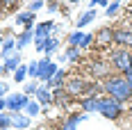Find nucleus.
Instances as JSON below:
<instances>
[{
	"mask_svg": "<svg viewBox=\"0 0 132 130\" xmlns=\"http://www.w3.org/2000/svg\"><path fill=\"white\" fill-rule=\"evenodd\" d=\"M84 68H87V73L91 75V80H98V82H103L105 78L112 75V66H109V62H107L105 57L87 59V62H84Z\"/></svg>",
	"mask_w": 132,
	"mask_h": 130,
	"instance_id": "4",
	"label": "nucleus"
},
{
	"mask_svg": "<svg viewBox=\"0 0 132 130\" xmlns=\"http://www.w3.org/2000/svg\"><path fill=\"white\" fill-rule=\"evenodd\" d=\"M66 78H68V73H66L64 68H57V73H55L48 82H43V85H46V87H50V89H55V87H64Z\"/></svg>",
	"mask_w": 132,
	"mask_h": 130,
	"instance_id": "18",
	"label": "nucleus"
},
{
	"mask_svg": "<svg viewBox=\"0 0 132 130\" xmlns=\"http://www.w3.org/2000/svg\"><path fill=\"white\" fill-rule=\"evenodd\" d=\"M0 46H2V37H0Z\"/></svg>",
	"mask_w": 132,
	"mask_h": 130,
	"instance_id": "40",
	"label": "nucleus"
},
{
	"mask_svg": "<svg viewBox=\"0 0 132 130\" xmlns=\"http://www.w3.org/2000/svg\"><path fill=\"white\" fill-rule=\"evenodd\" d=\"M34 101H37L41 107L53 105V89L46 87V85H39V89H37V94H34Z\"/></svg>",
	"mask_w": 132,
	"mask_h": 130,
	"instance_id": "13",
	"label": "nucleus"
},
{
	"mask_svg": "<svg viewBox=\"0 0 132 130\" xmlns=\"http://www.w3.org/2000/svg\"><path fill=\"white\" fill-rule=\"evenodd\" d=\"M21 2H23V0H21Z\"/></svg>",
	"mask_w": 132,
	"mask_h": 130,
	"instance_id": "43",
	"label": "nucleus"
},
{
	"mask_svg": "<svg viewBox=\"0 0 132 130\" xmlns=\"http://www.w3.org/2000/svg\"><path fill=\"white\" fill-rule=\"evenodd\" d=\"M43 7H46V0H30L25 9H27V12H32V14H37L39 9H43Z\"/></svg>",
	"mask_w": 132,
	"mask_h": 130,
	"instance_id": "28",
	"label": "nucleus"
},
{
	"mask_svg": "<svg viewBox=\"0 0 132 130\" xmlns=\"http://www.w3.org/2000/svg\"><path fill=\"white\" fill-rule=\"evenodd\" d=\"M59 27L55 25V21H43V23H37L34 25V41L39 39H48V37H53V32H57Z\"/></svg>",
	"mask_w": 132,
	"mask_h": 130,
	"instance_id": "10",
	"label": "nucleus"
},
{
	"mask_svg": "<svg viewBox=\"0 0 132 130\" xmlns=\"http://www.w3.org/2000/svg\"><path fill=\"white\" fill-rule=\"evenodd\" d=\"M89 5H91L89 9H93V7H107V5H109V0H91Z\"/></svg>",
	"mask_w": 132,
	"mask_h": 130,
	"instance_id": "34",
	"label": "nucleus"
},
{
	"mask_svg": "<svg viewBox=\"0 0 132 130\" xmlns=\"http://www.w3.org/2000/svg\"><path fill=\"white\" fill-rule=\"evenodd\" d=\"M27 101H30V96H25L23 91H21V94H7V96H5L7 112H23L25 105H27Z\"/></svg>",
	"mask_w": 132,
	"mask_h": 130,
	"instance_id": "8",
	"label": "nucleus"
},
{
	"mask_svg": "<svg viewBox=\"0 0 132 130\" xmlns=\"http://www.w3.org/2000/svg\"><path fill=\"white\" fill-rule=\"evenodd\" d=\"M107 62L112 66V71H116L119 75H125L128 68L132 66V50L130 48H119V46H112L107 48Z\"/></svg>",
	"mask_w": 132,
	"mask_h": 130,
	"instance_id": "2",
	"label": "nucleus"
},
{
	"mask_svg": "<svg viewBox=\"0 0 132 130\" xmlns=\"http://www.w3.org/2000/svg\"><path fill=\"white\" fill-rule=\"evenodd\" d=\"M12 78L16 80L18 85H25V80H27V64H21V66L12 73Z\"/></svg>",
	"mask_w": 132,
	"mask_h": 130,
	"instance_id": "23",
	"label": "nucleus"
},
{
	"mask_svg": "<svg viewBox=\"0 0 132 130\" xmlns=\"http://www.w3.org/2000/svg\"><path fill=\"white\" fill-rule=\"evenodd\" d=\"M12 52H16V37H14V34H7V37H2V46H0V57L5 59V57H9Z\"/></svg>",
	"mask_w": 132,
	"mask_h": 130,
	"instance_id": "15",
	"label": "nucleus"
},
{
	"mask_svg": "<svg viewBox=\"0 0 132 130\" xmlns=\"http://www.w3.org/2000/svg\"><path fill=\"white\" fill-rule=\"evenodd\" d=\"M27 78L37 80V59H32V62L27 64Z\"/></svg>",
	"mask_w": 132,
	"mask_h": 130,
	"instance_id": "30",
	"label": "nucleus"
},
{
	"mask_svg": "<svg viewBox=\"0 0 132 130\" xmlns=\"http://www.w3.org/2000/svg\"><path fill=\"white\" fill-rule=\"evenodd\" d=\"M39 80H27L25 85H23V94H25V96H30V98H32V96H34V94H37V89H39Z\"/></svg>",
	"mask_w": 132,
	"mask_h": 130,
	"instance_id": "27",
	"label": "nucleus"
},
{
	"mask_svg": "<svg viewBox=\"0 0 132 130\" xmlns=\"http://www.w3.org/2000/svg\"><path fill=\"white\" fill-rule=\"evenodd\" d=\"M57 68H59V66L55 64L50 57H41V59H37V80H39L41 85L48 82V80L57 73Z\"/></svg>",
	"mask_w": 132,
	"mask_h": 130,
	"instance_id": "6",
	"label": "nucleus"
},
{
	"mask_svg": "<svg viewBox=\"0 0 132 130\" xmlns=\"http://www.w3.org/2000/svg\"><path fill=\"white\" fill-rule=\"evenodd\" d=\"M12 128V112H0V130Z\"/></svg>",
	"mask_w": 132,
	"mask_h": 130,
	"instance_id": "29",
	"label": "nucleus"
},
{
	"mask_svg": "<svg viewBox=\"0 0 132 130\" xmlns=\"http://www.w3.org/2000/svg\"><path fill=\"white\" fill-rule=\"evenodd\" d=\"M125 27H128V30H132V16L128 18V23H125Z\"/></svg>",
	"mask_w": 132,
	"mask_h": 130,
	"instance_id": "36",
	"label": "nucleus"
},
{
	"mask_svg": "<svg viewBox=\"0 0 132 130\" xmlns=\"http://www.w3.org/2000/svg\"><path fill=\"white\" fill-rule=\"evenodd\" d=\"M2 14H7V12H5V7H2V2H0V16H2Z\"/></svg>",
	"mask_w": 132,
	"mask_h": 130,
	"instance_id": "38",
	"label": "nucleus"
},
{
	"mask_svg": "<svg viewBox=\"0 0 132 130\" xmlns=\"http://www.w3.org/2000/svg\"><path fill=\"white\" fill-rule=\"evenodd\" d=\"M59 46H62V43H59V39H55V37H48V39H46V48H43V52L50 57L53 52L59 50Z\"/></svg>",
	"mask_w": 132,
	"mask_h": 130,
	"instance_id": "24",
	"label": "nucleus"
},
{
	"mask_svg": "<svg viewBox=\"0 0 132 130\" xmlns=\"http://www.w3.org/2000/svg\"><path fill=\"white\" fill-rule=\"evenodd\" d=\"M14 23H16L18 27H23V30H27V27H34V25H37V14H32V12H27V9H23V12L16 14Z\"/></svg>",
	"mask_w": 132,
	"mask_h": 130,
	"instance_id": "11",
	"label": "nucleus"
},
{
	"mask_svg": "<svg viewBox=\"0 0 132 130\" xmlns=\"http://www.w3.org/2000/svg\"><path fill=\"white\" fill-rule=\"evenodd\" d=\"M103 94L109 96V98H114V101H119V103H132V87L128 85V80L119 75V73H112L109 78H105L103 82Z\"/></svg>",
	"mask_w": 132,
	"mask_h": 130,
	"instance_id": "1",
	"label": "nucleus"
},
{
	"mask_svg": "<svg viewBox=\"0 0 132 130\" xmlns=\"http://www.w3.org/2000/svg\"><path fill=\"white\" fill-rule=\"evenodd\" d=\"M114 46L132 50V30H128L125 25H114Z\"/></svg>",
	"mask_w": 132,
	"mask_h": 130,
	"instance_id": "9",
	"label": "nucleus"
},
{
	"mask_svg": "<svg viewBox=\"0 0 132 130\" xmlns=\"http://www.w3.org/2000/svg\"><path fill=\"white\" fill-rule=\"evenodd\" d=\"M23 114H27L30 119H37L41 114V105L34 101V98H30L27 101V105H25V110H23Z\"/></svg>",
	"mask_w": 132,
	"mask_h": 130,
	"instance_id": "21",
	"label": "nucleus"
},
{
	"mask_svg": "<svg viewBox=\"0 0 132 130\" xmlns=\"http://www.w3.org/2000/svg\"><path fill=\"white\" fill-rule=\"evenodd\" d=\"M2 62H5L2 66H5V71H7L9 75H12L14 71H16L21 64H23V59H21V52H12V55H9V57H5Z\"/></svg>",
	"mask_w": 132,
	"mask_h": 130,
	"instance_id": "17",
	"label": "nucleus"
},
{
	"mask_svg": "<svg viewBox=\"0 0 132 130\" xmlns=\"http://www.w3.org/2000/svg\"><path fill=\"white\" fill-rule=\"evenodd\" d=\"M96 46V39H93V32H84V37H82V41H80V50H89V48H93Z\"/></svg>",
	"mask_w": 132,
	"mask_h": 130,
	"instance_id": "25",
	"label": "nucleus"
},
{
	"mask_svg": "<svg viewBox=\"0 0 132 130\" xmlns=\"http://www.w3.org/2000/svg\"><path fill=\"white\" fill-rule=\"evenodd\" d=\"M82 37H84V32H82V30H73V32L66 37V43H68V46H73V48H80Z\"/></svg>",
	"mask_w": 132,
	"mask_h": 130,
	"instance_id": "22",
	"label": "nucleus"
},
{
	"mask_svg": "<svg viewBox=\"0 0 132 130\" xmlns=\"http://www.w3.org/2000/svg\"><path fill=\"white\" fill-rule=\"evenodd\" d=\"M75 103L80 105V110H82L84 114H93V112H98V98H87V96H82V98H78Z\"/></svg>",
	"mask_w": 132,
	"mask_h": 130,
	"instance_id": "16",
	"label": "nucleus"
},
{
	"mask_svg": "<svg viewBox=\"0 0 132 130\" xmlns=\"http://www.w3.org/2000/svg\"><path fill=\"white\" fill-rule=\"evenodd\" d=\"M119 14H121V2L112 0V2H109V5L105 7V16H107V18H116Z\"/></svg>",
	"mask_w": 132,
	"mask_h": 130,
	"instance_id": "26",
	"label": "nucleus"
},
{
	"mask_svg": "<svg viewBox=\"0 0 132 130\" xmlns=\"http://www.w3.org/2000/svg\"><path fill=\"white\" fill-rule=\"evenodd\" d=\"M2 130H12V128H2Z\"/></svg>",
	"mask_w": 132,
	"mask_h": 130,
	"instance_id": "41",
	"label": "nucleus"
},
{
	"mask_svg": "<svg viewBox=\"0 0 132 130\" xmlns=\"http://www.w3.org/2000/svg\"><path fill=\"white\" fill-rule=\"evenodd\" d=\"M98 114L109 119V121H119L123 114H128V105L119 103V101H114V98H109V96L103 94L98 98Z\"/></svg>",
	"mask_w": 132,
	"mask_h": 130,
	"instance_id": "3",
	"label": "nucleus"
},
{
	"mask_svg": "<svg viewBox=\"0 0 132 130\" xmlns=\"http://www.w3.org/2000/svg\"><path fill=\"white\" fill-rule=\"evenodd\" d=\"M62 62H71V64H80V59H82V50L80 48H73V46H68L66 52L59 57Z\"/></svg>",
	"mask_w": 132,
	"mask_h": 130,
	"instance_id": "19",
	"label": "nucleus"
},
{
	"mask_svg": "<svg viewBox=\"0 0 132 130\" xmlns=\"http://www.w3.org/2000/svg\"><path fill=\"white\" fill-rule=\"evenodd\" d=\"M96 9H89V12H84V14H80V18L75 21V30H82L84 25H89L91 21H96Z\"/></svg>",
	"mask_w": 132,
	"mask_h": 130,
	"instance_id": "20",
	"label": "nucleus"
},
{
	"mask_svg": "<svg viewBox=\"0 0 132 130\" xmlns=\"http://www.w3.org/2000/svg\"><path fill=\"white\" fill-rule=\"evenodd\" d=\"M32 119L23 112H12V130H30Z\"/></svg>",
	"mask_w": 132,
	"mask_h": 130,
	"instance_id": "12",
	"label": "nucleus"
},
{
	"mask_svg": "<svg viewBox=\"0 0 132 130\" xmlns=\"http://www.w3.org/2000/svg\"><path fill=\"white\" fill-rule=\"evenodd\" d=\"M7 94H9V85H7L5 80H0V98H5Z\"/></svg>",
	"mask_w": 132,
	"mask_h": 130,
	"instance_id": "33",
	"label": "nucleus"
},
{
	"mask_svg": "<svg viewBox=\"0 0 132 130\" xmlns=\"http://www.w3.org/2000/svg\"><path fill=\"white\" fill-rule=\"evenodd\" d=\"M46 9H48L50 14L59 12V0H48V5H46Z\"/></svg>",
	"mask_w": 132,
	"mask_h": 130,
	"instance_id": "31",
	"label": "nucleus"
},
{
	"mask_svg": "<svg viewBox=\"0 0 132 130\" xmlns=\"http://www.w3.org/2000/svg\"><path fill=\"white\" fill-rule=\"evenodd\" d=\"M0 2H2V7H5V12H9V9H14V7H16V5H18L21 0H0Z\"/></svg>",
	"mask_w": 132,
	"mask_h": 130,
	"instance_id": "32",
	"label": "nucleus"
},
{
	"mask_svg": "<svg viewBox=\"0 0 132 130\" xmlns=\"http://www.w3.org/2000/svg\"><path fill=\"white\" fill-rule=\"evenodd\" d=\"M116 2H121V5H123V2H125V0H116Z\"/></svg>",
	"mask_w": 132,
	"mask_h": 130,
	"instance_id": "39",
	"label": "nucleus"
},
{
	"mask_svg": "<svg viewBox=\"0 0 132 130\" xmlns=\"http://www.w3.org/2000/svg\"><path fill=\"white\" fill-rule=\"evenodd\" d=\"M7 110V103H5V98H0V112H5Z\"/></svg>",
	"mask_w": 132,
	"mask_h": 130,
	"instance_id": "35",
	"label": "nucleus"
},
{
	"mask_svg": "<svg viewBox=\"0 0 132 130\" xmlns=\"http://www.w3.org/2000/svg\"><path fill=\"white\" fill-rule=\"evenodd\" d=\"M87 85H89V80H84V78H80V75H68L64 82V89L66 94L73 98V101H78V98H82L84 96V89H87Z\"/></svg>",
	"mask_w": 132,
	"mask_h": 130,
	"instance_id": "5",
	"label": "nucleus"
},
{
	"mask_svg": "<svg viewBox=\"0 0 132 130\" xmlns=\"http://www.w3.org/2000/svg\"><path fill=\"white\" fill-rule=\"evenodd\" d=\"M34 41V27H27V30H23L18 37H16V52H21L25 46H30Z\"/></svg>",
	"mask_w": 132,
	"mask_h": 130,
	"instance_id": "14",
	"label": "nucleus"
},
{
	"mask_svg": "<svg viewBox=\"0 0 132 130\" xmlns=\"http://www.w3.org/2000/svg\"><path fill=\"white\" fill-rule=\"evenodd\" d=\"M0 62H2V57H0Z\"/></svg>",
	"mask_w": 132,
	"mask_h": 130,
	"instance_id": "42",
	"label": "nucleus"
},
{
	"mask_svg": "<svg viewBox=\"0 0 132 130\" xmlns=\"http://www.w3.org/2000/svg\"><path fill=\"white\" fill-rule=\"evenodd\" d=\"M66 2H68V5H78L80 0H66Z\"/></svg>",
	"mask_w": 132,
	"mask_h": 130,
	"instance_id": "37",
	"label": "nucleus"
},
{
	"mask_svg": "<svg viewBox=\"0 0 132 130\" xmlns=\"http://www.w3.org/2000/svg\"><path fill=\"white\" fill-rule=\"evenodd\" d=\"M93 39H96V46L98 48H112L114 46V25H105V27H98L96 32H93Z\"/></svg>",
	"mask_w": 132,
	"mask_h": 130,
	"instance_id": "7",
	"label": "nucleus"
}]
</instances>
